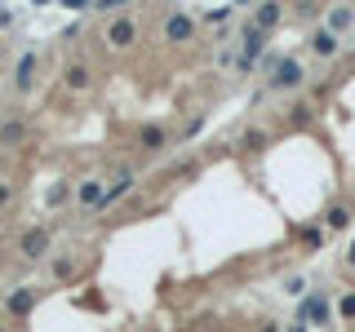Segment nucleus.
<instances>
[{"label":"nucleus","mask_w":355,"mask_h":332,"mask_svg":"<svg viewBox=\"0 0 355 332\" xmlns=\"http://www.w3.org/2000/svg\"><path fill=\"white\" fill-rule=\"evenodd\" d=\"M267 44V31H258V27H245V53H240V71H254L258 53H262Z\"/></svg>","instance_id":"obj_3"},{"label":"nucleus","mask_w":355,"mask_h":332,"mask_svg":"<svg viewBox=\"0 0 355 332\" xmlns=\"http://www.w3.org/2000/svg\"><path fill=\"white\" fill-rule=\"evenodd\" d=\"M138 142H143V151H164V129H156V125H147L143 133H138Z\"/></svg>","instance_id":"obj_11"},{"label":"nucleus","mask_w":355,"mask_h":332,"mask_svg":"<svg viewBox=\"0 0 355 332\" xmlns=\"http://www.w3.org/2000/svg\"><path fill=\"white\" fill-rule=\"evenodd\" d=\"M311 49H315V53H320V58H333V53H338V49H342V40H338V36H333V31H329V27H320V31H315V36H311Z\"/></svg>","instance_id":"obj_5"},{"label":"nucleus","mask_w":355,"mask_h":332,"mask_svg":"<svg viewBox=\"0 0 355 332\" xmlns=\"http://www.w3.org/2000/svg\"><path fill=\"white\" fill-rule=\"evenodd\" d=\"M280 18H284V9H280V5H262V9H258V18H254V27H258V31H271Z\"/></svg>","instance_id":"obj_10"},{"label":"nucleus","mask_w":355,"mask_h":332,"mask_svg":"<svg viewBox=\"0 0 355 332\" xmlns=\"http://www.w3.org/2000/svg\"><path fill=\"white\" fill-rule=\"evenodd\" d=\"M67 84H71V89H85V84H89V71H85V66H67Z\"/></svg>","instance_id":"obj_16"},{"label":"nucleus","mask_w":355,"mask_h":332,"mask_svg":"<svg viewBox=\"0 0 355 332\" xmlns=\"http://www.w3.org/2000/svg\"><path fill=\"white\" fill-rule=\"evenodd\" d=\"M45 248H49V235H45V231L23 235V253H27V257H45Z\"/></svg>","instance_id":"obj_9"},{"label":"nucleus","mask_w":355,"mask_h":332,"mask_svg":"<svg viewBox=\"0 0 355 332\" xmlns=\"http://www.w3.org/2000/svg\"><path fill=\"white\" fill-rule=\"evenodd\" d=\"M164 36H169V40H191L195 36V23L186 14H173L169 23H164Z\"/></svg>","instance_id":"obj_6"},{"label":"nucleus","mask_w":355,"mask_h":332,"mask_svg":"<svg viewBox=\"0 0 355 332\" xmlns=\"http://www.w3.org/2000/svg\"><path fill=\"white\" fill-rule=\"evenodd\" d=\"M329 315H333V310H329V297H324V292H311V297L297 306V319H315L320 328L329 324Z\"/></svg>","instance_id":"obj_2"},{"label":"nucleus","mask_w":355,"mask_h":332,"mask_svg":"<svg viewBox=\"0 0 355 332\" xmlns=\"http://www.w3.org/2000/svg\"><path fill=\"white\" fill-rule=\"evenodd\" d=\"M297 235H302L306 248H320V244H324V231H320V226H306V231H297Z\"/></svg>","instance_id":"obj_17"},{"label":"nucleus","mask_w":355,"mask_h":332,"mask_svg":"<svg viewBox=\"0 0 355 332\" xmlns=\"http://www.w3.org/2000/svg\"><path fill=\"white\" fill-rule=\"evenodd\" d=\"M347 27H355V9H333V14H329V31L338 36V31H347Z\"/></svg>","instance_id":"obj_13"},{"label":"nucleus","mask_w":355,"mask_h":332,"mask_svg":"<svg viewBox=\"0 0 355 332\" xmlns=\"http://www.w3.org/2000/svg\"><path fill=\"white\" fill-rule=\"evenodd\" d=\"M32 71H36V53H27V58L18 62V89H27V84H32Z\"/></svg>","instance_id":"obj_15"},{"label":"nucleus","mask_w":355,"mask_h":332,"mask_svg":"<svg viewBox=\"0 0 355 332\" xmlns=\"http://www.w3.org/2000/svg\"><path fill=\"white\" fill-rule=\"evenodd\" d=\"M306 80V71H302V62H297V58H280L276 62V71H271V89H297V84H302Z\"/></svg>","instance_id":"obj_1"},{"label":"nucleus","mask_w":355,"mask_h":332,"mask_svg":"<svg viewBox=\"0 0 355 332\" xmlns=\"http://www.w3.org/2000/svg\"><path fill=\"white\" fill-rule=\"evenodd\" d=\"M102 195H107V191H102V182H85V186H80V204H89V208H98Z\"/></svg>","instance_id":"obj_14"},{"label":"nucleus","mask_w":355,"mask_h":332,"mask_svg":"<svg viewBox=\"0 0 355 332\" xmlns=\"http://www.w3.org/2000/svg\"><path fill=\"white\" fill-rule=\"evenodd\" d=\"M129 191H134V173H120V177H116V182H111V186H107V195H102V204H98V208H107V204H116V199H120V195H129Z\"/></svg>","instance_id":"obj_7"},{"label":"nucleus","mask_w":355,"mask_h":332,"mask_svg":"<svg viewBox=\"0 0 355 332\" xmlns=\"http://www.w3.org/2000/svg\"><path fill=\"white\" fill-rule=\"evenodd\" d=\"M134 36H138V27H134V18H116V23L107 27V40L116 44V49H129L134 44Z\"/></svg>","instance_id":"obj_4"},{"label":"nucleus","mask_w":355,"mask_h":332,"mask_svg":"<svg viewBox=\"0 0 355 332\" xmlns=\"http://www.w3.org/2000/svg\"><path fill=\"white\" fill-rule=\"evenodd\" d=\"M9 195H14V191H9V186H0V204H9Z\"/></svg>","instance_id":"obj_25"},{"label":"nucleus","mask_w":355,"mask_h":332,"mask_svg":"<svg viewBox=\"0 0 355 332\" xmlns=\"http://www.w3.org/2000/svg\"><path fill=\"white\" fill-rule=\"evenodd\" d=\"M262 332H280V328H276V324H262Z\"/></svg>","instance_id":"obj_27"},{"label":"nucleus","mask_w":355,"mask_h":332,"mask_svg":"<svg viewBox=\"0 0 355 332\" xmlns=\"http://www.w3.org/2000/svg\"><path fill=\"white\" fill-rule=\"evenodd\" d=\"M231 18V9H209V14H204V23H227Z\"/></svg>","instance_id":"obj_22"},{"label":"nucleus","mask_w":355,"mask_h":332,"mask_svg":"<svg viewBox=\"0 0 355 332\" xmlns=\"http://www.w3.org/2000/svg\"><path fill=\"white\" fill-rule=\"evenodd\" d=\"M338 315L342 319H355V292H347V297L338 301Z\"/></svg>","instance_id":"obj_19"},{"label":"nucleus","mask_w":355,"mask_h":332,"mask_svg":"<svg viewBox=\"0 0 355 332\" xmlns=\"http://www.w3.org/2000/svg\"><path fill=\"white\" fill-rule=\"evenodd\" d=\"M289 332H306V319H293V328H289Z\"/></svg>","instance_id":"obj_24"},{"label":"nucleus","mask_w":355,"mask_h":332,"mask_svg":"<svg viewBox=\"0 0 355 332\" xmlns=\"http://www.w3.org/2000/svg\"><path fill=\"white\" fill-rule=\"evenodd\" d=\"M347 266H351V270H355V244H351V253H347Z\"/></svg>","instance_id":"obj_26"},{"label":"nucleus","mask_w":355,"mask_h":332,"mask_svg":"<svg viewBox=\"0 0 355 332\" xmlns=\"http://www.w3.org/2000/svg\"><path fill=\"white\" fill-rule=\"evenodd\" d=\"M32 306H36V288H23V292H14V297H9V310H14V315H27Z\"/></svg>","instance_id":"obj_12"},{"label":"nucleus","mask_w":355,"mask_h":332,"mask_svg":"<svg viewBox=\"0 0 355 332\" xmlns=\"http://www.w3.org/2000/svg\"><path fill=\"white\" fill-rule=\"evenodd\" d=\"M324 226H329V231H347L351 226V204H333L329 213H324Z\"/></svg>","instance_id":"obj_8"},{"label":"nucleus","mask_w":355,"mask_h":332,"mask_svg":"<svg viewBox=\"0 0 355 332\" xmlns=\"http://www.w3.org/2000/svg\"><path fill=\"white\" fill-rule=\"evenodd\" d=\"M284 288H289V292H293V297H302V292H306V279H297V274H293V279H289V283H284Z\"/></svg>","instance_id":"obj_23"},{"label":"nucleus","mask_w":355,"mask_h":332,"mask_svg":"<svg viewBox=\"0 0 355 332\" xmlns=\"http://www.w3.org/2000/svg\"><path fill=\"white\" fill-rule=\"evenodd\" d=\"M18 138H23V125H5V129H0V142H18Z\"/></svg>","instance_id":"obj_21"},{"label":"nucleus","mask_w":355,"mask_h":332,"mask_svg":"<svg viewBox=\"0 0 355 332\" xmlns=\"http://www.w3.org/2000/svg\"><path fill=\"white\" fill-rule=\"evenodd\" d=\"M245 146H267V133L262 129H249L245 133Z\"/></svg>","instance_id":"obj_20"},{"label":"nucleus","mask_w":355,"mask_h":332,"mask_svg":"<svg viewBox=\"0 0 355 332\" xmlns=\"http://www.w3.org/2000/svg\"><path fill=\"white\" fill-rule=\"evenodd\" d=\"M289 125H311V107H306V102H297V107L289 111Z\"/></svg>","instance_id":"obj_18"}]
</instances>
